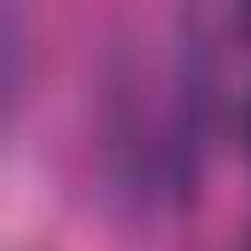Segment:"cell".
<instances>
[{"mask_svg": "<svg viewBox=\"0 0 251 251\" xmlns=\"http://www.w3.org/2000/svg\"><path fill=\"white\" fill-rule=\"evenodd\" d=\"M246 146H251V100H246Z\"/></svg>", "mask_w": 251, "mask_h": 251, "instance_id": "6da1fadb", "label": "cell"}]
</instances>
